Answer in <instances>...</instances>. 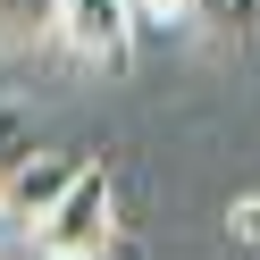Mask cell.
I'll return each instance as SVG.
<instances>
[{"label": "cell", "instance_id": "obj_3", "mask_svg": "<svg viewBox=\"0 0 260 260\" xmlns=\"http://www.w3.org/2000/svg\"><path fill=\"white\" fill-rule=\"evenodd\" d=\"M84 168H92L84 151H34L17 176H9V185H0V210H9L17 226H42V218H51V210L68 202L76 185H84Z\"/></svg>", "mask_w": 260, "mask_h": 260}, {"label": "cell", "instance_id": "obj_2", "mask_svg": "<svg viewBox=\"0 0 260 260\" xmlns=\"http://www.w3.org/2000/svg\"><path fill=\"white\" fill-rule=\"evenodd\" d=\"M109 226H118L109 168H84V185L34 226V243H42V260H101V252H109Z\"/></svg>", "mask_w": 260, "mask_h": 260}, {"label": "cell", "instance_id": "obj_6", "mask_svg": "<svg viewBox=\"0 0 260 260\" xmlns=\"http://www.w3.org/2000/svg\"><path fill=\"white\" fill-rule=\"evenodd\" d=\"M185 17H202L210 34H260V0H185Z\"/></svg>", "mask_w": 260, "mask_h": 260}, {"label": "cell", "instance_id": "obj_8", "mask_svg": "<svg viewBox=\"0 0 260 260\" xmlns=\"http://www.w3.org/2000/svg\"><path fill=\"white\" fill-rule=\"evenodd\" d=\"M143 17H185V0H135Z\"/></svg>", "mask_w": 260, "mask_h": 260}, {"label": "cell", "instance_id": "obj_1", "mask_svg": "<svg viewBox=\"0 0 260 260\" xmlns=\"http://www.w3.org/2000/svg\"><path fill=\"white\" fill-rule=\"evenodd\" d=\"M135 34H143V9L135 0H59V51L92 76H126L135 68Z\"/></svg>", "mask_w": 260, "mask_h": 260}, {"label": "cell", "instance_id": "obj_4", "mask_svg": "<svg viewBox=\"0 0 260 260\" xmlns=\"http://www.w3.org/2000/svg\"><path fill=\"white\" fill-rule=\"evenodd\" d=\"M51 34H59V0H0V59L34 51Z\"/></svg>", "mask_w": 260, "mask_h": 260}, {"label": "cell", "instance_id": "obj_5", "mask_svg": "<svg viewBox=\"0 0 260 260\" xmlns=\"http://www.w3.org/2000/svg\"><path fill=\"white\" fill-rule=\"evenodd\" d=\"M34 151H42V143H34V109H25V101H0V185H9Z\"/></svg>", "mask_w": 260, "mask_h": 260}, {"label": "cell", "instance_id": "obj_9", "mask_svg": "<svg viewBox=\"0 0 260 260\" xmlns=\"http://www.w3.org/2000/svg\"><path fill=\"white\" fill-rule=\"evenodd\" d=\"M17 235H25V226H17V218H9V210H0V260L17 252Z\"/></svg>", "mask_w": 260, "mask_h": 260}, {"label": "cell", "instance_id": "obj_7", "mask_svg": "<svg viewBox=\"0 0 260 260\" xmlns=\"http://www.w3.org/2000/svg\"><path fill=\"white\" fill-rule=\"evenodd\" d=\"M226 235H235L243 252H260V193H235V202H226Z\"/></svg>", "mask_w": 260, "mask_h": 260}]
</instances>
